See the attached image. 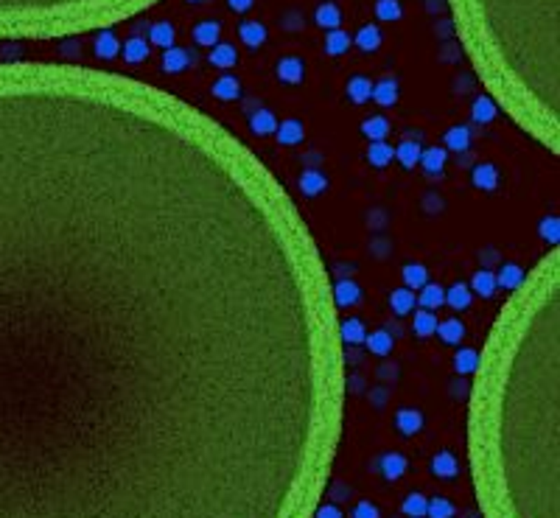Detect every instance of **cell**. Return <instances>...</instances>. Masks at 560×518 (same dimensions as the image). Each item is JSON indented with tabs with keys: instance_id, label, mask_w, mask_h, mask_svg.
Instances as JSON below:
<instances>
[{
	"instance_id": "277c9868",
	"label": "cell",
	"mask_w": 560,
	"mask_h": 518,
	"mask_svg": "<svg viewBox=\"0 0 560 518\" xmlns=\"http://www.w3.org/2000/svg\"><path fill=\"white\" fill-rule=\"evenodd\" d=\"M155 0H0V40L70 37L110 28Z\"/></svg>"
},
{
	"instance_id": "5b68a950",
	"label": "cell",
	"mask_w": 560,
	"mask_h": 518,
	"mask_svg": "<svg viewBox=\"0 0 560 518\" xmlns=\"http://www.w3.org/2000/svg\"><path fill=\"white\" fill-rule=\"evenodd\" d=\"M331 300L333 309H347V306H359L362 303V288L356 280H336L331 283Z\"/></svg>"
},
{
	"instance_id": "681fc988",
	"label": "cell",
	"mask_w": 560,
	"mask_h": 518,
	"mask_svg": "<svg viewBox=\"0 0 560 518\" xmlns=\"http://www.w3.org/2000/svg\"><path fill=\"white\" fill-rule=\"evenodd\" d=\"M311 515L314 518H342V510L336 504H317Z\"/></svg>"
},
{
	"instance_id": "816d5d0a",
	"label": "cell",
	"mask_w": 560,
	"mask_h": 518,
	"mask_svg": "<svg viewBox=\"0 0 560 518\" xmlns=\"http://www.w3.org/2000/svg\"><path fill=\"white\" fill-rule=\"evenodd\" d=\"M188 3H199V0H188Z\"/></svg>"
},
{
	"instance_id": "52a82bcc",
	"label": "cell",
	"mask_w": 560,
	"mask_h": 518,
	"mask_svg": "<svg viewBox=\"0 0 560 518\" xmlns=\"http://www.w3.org/2000/svg\"><path fill=\"white\" fill-rule=\"evenodd\" d=\"M471 182L479 191H496L499 185V169L493 163H476L471 171Z\"/></svg>"
},
{
	"instance_id": "6da1fadb",
	"label": "cell",
	"mask_w": 560,
	"mask_h": 518,
	"mask_svg": "<svg viewBox=\"0 0 560 518\" xmlns=\"http://www.w3.org/2000/svg\"><path fill=\"white\" fill-rule=\"evenodd\" d=\"M342 347L244 140L121 73L0 64V518H311Z\"/></svg>"
},
{
	"instance_id": "74e56055",
	"label": "cell",
	"mask_w": 560,
	"mask_h": 518,
	"mask_svg": "<svg viewBox=\"0 0 560 518\" xmlns=\"http://www.w3.org/2000/svg\"><path fill=\"white\" fill-rule=\"evenodd\" d=\"M471 300H473V294H471V288H468L465 283H454V286L446 291V306H451V309H457V311L471 309Z\"/></svg>"
},
{
	"instance_id": "9c48e42d",
	"label": "cell",
	"mask_w": 560,
	"mask_h": 518,
	"mask_svg": "<svg viewBox=\"0 0 560 518\" xmlns=\"http://www.w3.org/2000/svg\"><path fill=\"white\" fill-rule=\"evenodd\" d=\"M446 160H448V152L440 149V146H432V149L420 152V163H417V166H423V171H426L429 177H440L443 169H446Z\"/></svg>"
},
{
	"instance_id": "60d3db41",
	"label": "cell",
	"mask_w": 560,
	"mask_h": 518,
	"mask_svg": "<svg viewBox=\"0 0 560 518\" xmlns=\"http://www.w3.org/2000/svg\"><path fill=\"white\" fill-rule=\"evenodd\" d=\"M437 314L435 311H423V309H420V311H414V322H412V328H414V336H432L435 331H437Z\"/></svg>"
},
{
	"instance_id": "8992f818",
	"label": "cell",
	"mask_w": 560,
	"mask_h": 518,
	"mask_svg": "<svg viewBox=\"0 0 560 518\" xmlns=\"http://www.w3.org/2000/svg\"><path fill=\"white\" fill-rule=\"evenodd\" d=\"M93 51H96V56H98V59L110 62V59H115V56L121 53V40L115 37V31H112V28H101V31L96 34Z\"/></svg>"
},
{
	"instance_id": "cb8c5ba5",
	"label": "cell",
	"mask_w": 560,
	"mask_h": 518,
	"mask_svg": "<svg viewBox=\"0 0 560 518\" xmlns=\"http://www.w3.org/2000/svg\"><path fill=\"white\" fill-rule=\"evenodd\" d=\"M328 188V177L322 174V171H317V169H308V171H303L300 174V191H303V196H320L322 191Z\"/></svg>"
},
{
	"instance_id": "c3c4849f",
	"label": "cell",
	"mask_w": 560,
	"mask_h": 518,
	"mask_svg": "<svg viewBox=\"0 0 560 518\" xmlns=\"http://www.w3.org/2000/svg\"><path fill=\"white\" fill-rule=\"evenodd\" d=\"M353 518H381V515H378V507L373 501H359L353 510Z\"/></svg>"
},
{
	"instance_id": "f907efd6",
	"label": "cell",
	"mask_w": 560,
	"mask_h": 518,
	"mask_svg": "<svg viewBox=\"0 0 560 518\" xmlns=\"http://www.w3.org/2000/svg\"><path fill=\"white\" fill-rule=\"evenodd\" d=\"M252 3H255V0H227V6H230L233 12H238V15H241V12H250Z\"/></svg>"
},
{
	"instance_id": "d6986e66",
	"label": "cell",
	"mask_w": 560,
	"mask_h": 518,
	"mask_svg": "<svg viewBox=\"0 0 560 518\" xmlns=\"http://www.w3.org/2000/svg\"><path fill=\"white\" fill-rule=\"evenodd\" d=\"M432 474H435L437 479H454V476L460 474L457 457H454L451 451H437V454L432 457Z\"/></svg>"
},
{
	"instance_id": "4316f807",
	"label": "cell",
	"mask_w": 560,
	"mask_h": 518,
	"mask_svg": "<svg viewBox=\"0 0 560 518\" xmlns=\"http://www.w3.org/2000/svg\"><path fill=\"white\" fill-rule=\"evenodd\" d=\"M398 82L395 79H378L376 85H373V98H376V104L378 107H392L395 101H398Z\"/></svg>"
},
{
	"instance_id": "4fadbf2b",
	"label": "cell",
	"mask_w": 560,
	"mask_h": 518,
	"mask_svg": "<svg viewBox=\"0 0 560 518\" xmlns=\"http://www.w3.org/2000/svg\"><path fill=\"white\" fill-rule=\"evenodd\" d=\"M274 135H277V143H280V146H297V143H303L306 129H303V123H300L297 118H289V121H280V123H277Z\"/></svg>"
},
{
	"instance_id": "f35d334b",
	"label": "cell",
	"mask_w": 560,
	"mask_h": 518,
	"mask_svg": "<svg viewBox=\"0 0 560 518\" xmlns=\"http://www.w3.org/2000/svg\"><path fill=\"white\" fill-rule=\"evenodd\" d=\"M350 42H353V37H350L347 31L333 28V31H328V37H325V53H328V56H342V53H347Z\"/></svg>"
},
{
	"instance_id": "ac0fdd59",
	"label": "cell",
	"mask_w": 560,
	"mask_h": 518,
	"mask_svg": "<svg viewBox=\"0 0 560 518\" xmlns=\"http://www.w3.org/2000/svg\"><path fill=\"white\" fill-rule=\"evenodd\" d=\"M191 59H193L191 51L171 45V48L163 51V73H182V70L191 64Z\"/></svg>"
},
{
	"instance_id": "4dcf8cb0",
	"label": "cell",
	"mask_w": 560,
	"mask_h": 518,
	"mask_svg": "<svg viewBox=\"0 0 560 518\" xmlns=\"http://www.w3.org/2000/svg\"><path fill=\"white\" fill-rule=\"evenodd\" d=\"M347 98L353 104H365L373 98V82L367 76H353L347 82Z\"/></svg>"
},
{
	"instance_id": "7402d4cb",
	"label": "cell",
	"mask_w": 560,
	"mask_h": 518,
	"mask_svg": "<svg viewBox=\"0 0 560 518\" xmlns=\"http://www.w3.org/2000/svg\"><path fill=\"white\" fill-rule=\"evenodd\" d=\"M236 62H238V51H236L233 45H227V42H216L213 48H210V64H213V67H219V70H230V67H236Z\"/></svg>"
},
{
	"instance_id": "f1b7e54d",
	"label": "cell",
	"mask_w": 560,
	"mask_h": 518,
	"mask_svg": "<svg viewBox=\"0 0 560 518\" xmlns=\"http://www.w3.org/2000/svg\"><path fill=\"white\" fill-rule=\"evenodd\" d=\"M420 152H423V146H420L417 140H403L395 146V157L403 169H414L420 163Z\"/></svg>"
},
{
	"instance_id": "e0dca14e",
	"label": "cell",
	"mask_w": 560,
	"mask_h": 518,
	"mask_svg": "<svg viewBox=\"0 0 560 518\" xmlns=\"http://www.w3.org/2000/svg\"><path fill=\"white\" fill-rule=\"evenodd\" d=\"M365 336H367V331H365V322L359 317H347V320L339 322V339H342V345H362Z\"/></svg>"
},
{
	"instance_id": "1f68e13d",
	"label": "cell",
	"mask_w": 560,
	"mask_h": 518,
	"mask_svg": "<svg viewBox=\"0 0 560 518\" xmlns=\"http://www.w3.org/2000/svg\"><path fill=\"white\" fill-rule=\"evenodd\" d=\"M392 157H395V149H392V146H390L387 140H373V143H370V149H367V160H370V166L384 169V166L392 163Z\"/></svg>"
},
{
	"instance_id": "f546056e",
	"label": "cell",
	"mask_w": 560,
	"mask_h": 518,
	"mask_svg": "<svg viewBox=\"0 0 560 518\" xmlns=\"http://www.w3.org/2000/svg\"><path fill=\"white\" fill-rule=\"evenodd\" d=\"M476 367H479V350L476 347H460L454 353V370H457L460 376L476 373Z\"/></svg>"
},
{
	"instance_id": "484cf974",
	"label": "cell",
	"mask_w": 560,
	"mask_h": 518,
	"mask_svg": "<svg viewBox=\"0 0 560 518\" xmlns=\"http://www.w3.org/2000/svg\"><path fill=\"white\" fill-rule=\"evenodd\" d=\"M238 37H241V42L247 48H261L266 42V26L258 23V20H247V23H241Z\"/></svg>"
},
{
	"instance_id": "e575fe53",
	"label": "cell",
	"mask_w": 560,
	"mask_h": 518,
	"mask_svg": "<svg viewBox=\"0 0 560 518\" xmlns=\"http://www.w3.org/2000/svg\"><path fill=\"white\" fill-rule=\"evenodd\" d=\"M353 42H356L365 53H373V51L381 48V28H378V26H362V28L356 31Z\"/></svg>"
},
{
	"instance_id": "d6a6232c",
	"label": "cell",
	"mask_w": 560,
	"mask_h": 518,
	"mask_svg": "<svg viewBox=\"0 0 560 518\" xmlns=\"http://www.w3.org/2000/svg\"><path fill=\"white\" fill-rule=\"evenodd\" d=\"M149 40H152V45H157V48H171L174 45V40H177V28L168 23V20H160V23H155L152 28H149Z\"/></svg>"
},
{
	"instance_id": "8d00e7d4",
	"label": "cell",
	"mask_w": 560,
	"mask_h": 518,
	"mask_svg": "<svg viewBox=\"0 0 560 518\" xmlns=\"http://www.w3.org/2000/svg\"><path fill=\"white\" fill-rule=\"evenodd\" d=\"M362 135L373 143V140H387V135H390V121L384 118V115H370V118H365V123H362Z\"/></svg>"
},
{
	"instance_id": "7dc6e473",
	"label": "cell",
	"mask_w": 560,
	"mask_h": 518,
	"mask_svg": "<svg viewBox=\"0 0 560 518\" xmlns=\"http://www.w3.org/2000/svg\"><path fill=\"white\" fill-rule=\"evenodd\" d=\"M376 15L384 23H395V20L403 17V6H401V0H378V3H376Z\"/></svg>"
},
{
	"instance_id": "9a60e30c",
	"label": "cell",
	"mask_w": 560,
	"mask_h": 518,
	"mask_svg": "<svg viewBox=\"0 0 560 518\" xmlns=\"http://www.w3.org/2000/svg\"><path fill=\"white\" fill-rule=\"evenodd\" d=\"M471 294H479V297H493V294H496V272H490V269H479L473 277H471Z\"/></svg>"
},
{
	"instance_id": "f6af8a7d",
	"label": "cell",
	"mask_w": 560,
	"mask_h": 518,
	"mask_svg": "<svg viewBox=\"0 0 560 518\" xmlns=\"http://www.w3.org/2000/svg\"><path fill=\"white\" fill-rule=\"evenodd\" d=\"M365 345H367V350H370L373 356H387V353L392 350V336H390L387 331H376V334L365 336Z\"/></svg>"
},
{
	"instance_id": "b9f144b4",
	"label": "cell",
	"mask_w": 560,
	"mask_h": 518,
	"mask_svg": "<svg viewBox=\"0 0 560 518\" xmlns=\"http://www.w3.org/2000/svg\"><path fill=\"white\" fill-rule=\"evenodd\" d=\"M250 129L255 132V135H274V129H277V118L269 112V110H258V112H252V118H250Z\"/></svg>"
},
{
	"instance_id": "836d02e7",
	"label": "cell",
	"mask_w": 560,
	"mask_h": 518,
	"mask_svg": "<svg viewBox=\"0 0 560 518\" xmlns=\"http://www.w3.org/2000/svg\"><path fill=\"white\" fill-rule=\"evenodd\" d=\"M401 277H403V286H406V288L417 291V288H423V286L429 283V269L420 266V264H406L403 272H401Z\"/></svg>"
},
{
	"instance_id": "44dd1931",
	"label": "cell",
	"mask_w": 560,
	"mask_h": 518,
	"mask_svg": "<svg viewBox=\"0 0 560 518\" xmlns=\"http://www.w3.org/2000/svg\"><path fill=\"white\" fill-rule=\"evenodd\" d=\"M527 272L518 266V264H505L499 272H496V286L505 288V291H516L521 283H524Z\"/></svg>"
},
{
	"instance_id": "7bdbcfd3",
	"label": "cell",
	"mask_w": 560,
	"mask_h": 518,
	"mask_svg": "<svg viewBox=\"0 0 560 518\" xmlns=\"http://www.w3.org/2000/svg\"><path fill=\"white\" fill-rule=\"evenodd\" d=\"M426 504H429V499L423 493H409L403 499L401 510H403L406 518H426Z\"/></svg>"
},
{
	"instance_id": "ba28073f",
	"label": "cell",
	"mask_w": 560,
	"mask_h": 518,
	"mask_svg": "<svg viewBox=\"0 0 560 518\" xmlns=\"http://www.w3.org/2000/svg\"><path fill=\"white\" fill-rule=\"evenodd\" d=\"M395 426H398V431H401L403 437H414L420 429H423V412L412 409V406H403V409H398V415H395Z\"/></svg>"
},
{
	"instance_id": "2e32d148",
	"label": "cell",
	"mask_w": 560,
	"mask_h": 518,
	"mask_svg": "<svg viewBox=\"0 0 560 518\" xmlns=\"http://www.w3.org/2000/svg\"><path fill=\"white\" fill-rule=\"evenodd\" d=\"M222 37V26L216 20H202L193 26V42L202 45V48H213Z\"/></svg>"
},
{
	"instance_id": "83f0119b",
	"label": "cell",
	"mask_w": 560,
	"mask_h": 518,
	"mask_svg": "<svg viewBox=\"0 0 560 518\" xmlns=\"http://www.w3.org/2000/svg\"><path fill=\"white\" fill-rule=\"evenodd\" d=\"M121 51H123V59H126L129 64H140V62L149 59V42H146L143 37H129Z\"/></svg>"
},
{
	"instance_id": "d4e9b609",
	"label": "cell",
	"mask_w": 560,
	"mask_h": 518,
	"mask_svg": "<svg viewBox=\"0 0 560 518\" xmlns=\"http://www.w3.org/2000/svg\"><path fill=\"white\" fill-rule=\"evenodd\" d=\"M314 20H317V26L320 28H325V31H333V28H339L342 26V12H339V6L336 3H320L317 6V12H314Z\"/></svg>"
},
{
	"instance_id": "603a6c76",
	"label": "cell",
	"mask_w": 560,
	"mask_h": 518,
	"mask_svg": "<svg viewBox=\"0 0 560 518\" xmlns=\"http://www.w3.org/2000/svg\"><path fill=\"white\" fill-rule=\"evenodd\" d=\"M414 306H417V297H414V291L412 288H395L392 294H390V309L398 314V317H406V314H412L414 311Z\"/></svg>"
},
{
	"instance_id": "ffe728a7",
	"label": "cell",
	"mask_w": 560,
	"mask_h": 518,
	"mask_svg": "<svg viewBox=\"0 0 560 518\" xmlns=\"http://www.w3.org/2000/svg\"><path fill=\"white\" fill-rule=\"evenodd\" d=\"M417 306L423 311H437L446 306V291L437 286V283H426L420 288V297H417Z\"/></svg>"
},
{
	"instance_id": "30bf717a",
	"label": "cell",
	"mask_w": 560,
	"mask_h": 518,
	"mask_svg": "<svg viewBox=\"0 0 560 518\" xmlns=\"http://www.w3.org/2000/svg\"><path fill=\"white\" fill-rule=\"evenodd\" d=\"M443 149H446V152H457V155L468 152V149H471V129L462 126V123L451 126V129L446 132V137H443Z\"/></svg>"
},
{
	"instance_id": "8fae6325",
	"label": "cell",
	"mask_w": 560,
	"mask_h": 518,
	"mask_svg": "<svg viewBox=\"0 0 560 518\" xmlns=\"http://www.w3.org/2000/svg\"><path fill=\"white\" fill-rule=\"evenodd\" d=\"M303 73H306V67H303V59H297V56H286L277 62V79L283 85H300Z\"/></svg>"
},
{
	"instance_id": "bcb514c9",
	"label": "cell",
	"mask_w": 560,
	"mask_h": 518,
	"mask_svg": "<svg viewBox=\"0 0 560 518\" xmlns=\"http://www.w3.org/2000/svg\"><path fill=\"white\" fill-rule=\"evenodd\" d=\"M538 233H541V239L546 244L557 247V241H560V218L557 216H543L541 225H538Z\"/></svg>"
},
{
	"instance_id": "ab89813d",
	"label": "cell",
	"mask_w": 560,
	"mask_h": 518,
	"mask_svg": "<svg viewBox=\"0 0 560 518\" xmlns=\"http://www.w3.org/2000/svg\"><path fill=\"white\" fill-rule=\"evenodd\" d=\"M446 345H460L462 336H465V325L460 320H443L437 322V331H435Z\"/></svg>"
},
{
	"instance_id": "7c38bea8",
	"label": "cell",
	"mask_w": 560,
	"mask_h": 518,
	"mask_svg": "<svg viewBox=\"0 0 560 518\" xmlns=\"http://www.w3.org/2000/svg\"><path fill=\"white\" fill-rule=\"evenodd\" d=\"M496 115H499V104L490 98V96H479V98L473 101V107H471V118H473V123H479V126L493 123Z\"/></svg>"
},
{
	"instance_id": "d590c367",
	"label": "cell",
	"mask_w": 560,
	"mask_h": 518,
	"mask_svg": "<svg viewBox=\"0 0 560 518\" xmlns=\"http://www.w3.org/2000/svg\"><path fill=\"white\" fill-rule=\"evenodd\" d=\"M241 96V82L236 76H222L213 82V98L219 101H236Z\"/></svg>"
},
{
	"instance_id": "ee69618b",
	"label": "cell",
	"mask_w": 560,
	"mask_h": 518,
	"mask_svg": "<svg viewBox=\"0 0 560 518\" xmlns=\"http://www.w3.org/2000/svg\"><path fill=\"white\" fill-rule=\"evenodd\" d=\"M454 512H457V507H454V501L446 499V496H435V499H429V504H426V515H429V518H454Z\"/></svg>"
},
{
	"instance_id": "7a4b0ae2",
	"label": "cell",
	"mask_w": 560,
	"mask_h": 518,
	"mask_svg": "<svg viewBox=\"0 0 560 518\" xmlns=\"http://www.w3.org/2000/svg\"><path fill=\"white\" fill-rule=\"evenodd\" d=\"M560 252L502 309L479 356L471 451L487 518H557Z\"/></svg>"
},
{
	"instance_id": "3957f363",
	"label": "cell",
	"mask_w": 560,
	"mask_h": 518,
	"mask_svg": "<svg viewBox=\"0 0 560 518\" xmlns=\"http://www.w3.org/2000/svg\"><path fill=\"white\" fill-rule=\"evenodd\" d=\"M460 40L507 115L560 152V0H451Z\"/></svg>"
},
{
	"instance_id": "5bb4252c",
	"label": "cell",
	"mask_w": 560,
	"mask_h": 518,
	"mask_svg": "<svg viewBox=\"0 0 560 518\" xmlns=\"http://www.w3.org/2000/svg\"><path fill=\"white\" fill-rule=\"evenodd\" d=\"M378 468H381V476H384L387 482H395V479H401V476L406 474L409 463H406V457H403V454L390 451V454H384V457H381Z\"/></svg>"
}]
</instances>
